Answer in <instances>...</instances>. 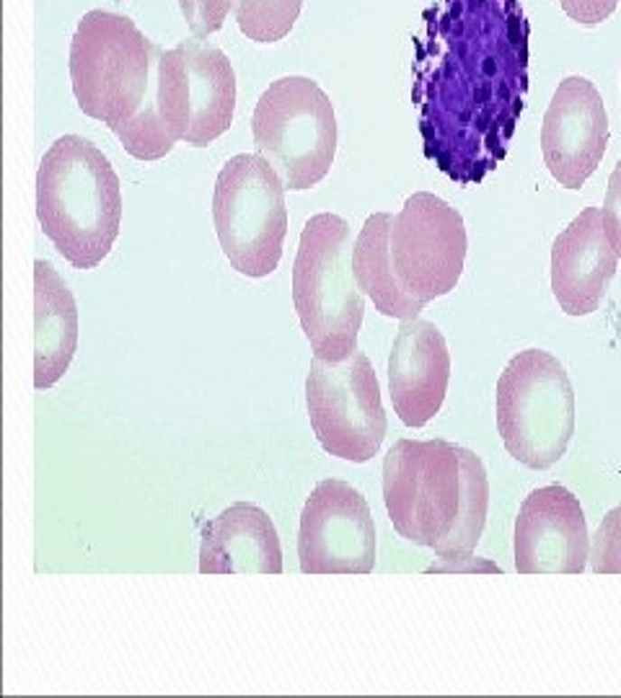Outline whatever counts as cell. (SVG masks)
Segmentation results:
<instances>
[{"instance_id": "16", "label": "cell", "mask_w": 621, "mask_h": 698, "mask_svg": "<svg viewBox=\"0 0 621 698\" xmlns=\"http://www.w3.org/2000/svg\"><path fill=\"white\" fill-rule=\"evenodd\" d=\"M619 267L603 213L585 207L551 246V290L567 316H590L598 310L608 282Z\"/></svg>"}, {"instance_id": "4", "label": "cell", "mask_w": 621, "mask_h": 698, "mask_svg": "<svg viewBox=\"0 0 621 698\" xmlns=\"http://www.w3.org/2000/svg\"><path fill=\"white\" fill-rule=\"evenodd\" d=\"M37 217L76 270H94L112 252L122 223L119 176L91 140L65 135L42 155Z\"/></svg>"}, {"instance_id": "18", "label": "cell", "mask_w": 621, "mask_h": 698, "mask_svg": "<svg viewBox=\"0 0 621 698\" xmlns=\"http://www.w3.org/2000/svg\"><path fill=\"white\" fill-rule=\"evenodd\" d=\"M78 347L73 292L50 262H34V388H52L68 372Z\"/></svg>"}, {"instance_id": "17", "label": "cell", "mask_w": 621, "mask_h": 698, "mask_svg": "<svg viewBox=\"0 0 621 698\" xmlns=\"http://www.w3.org/2000/svg\"><path fill=\"white\" fill-rule=\"evenodd\" d=\"M202 574H280L283 548L270 515L249 502H236L202 528Z\"/></svg>"}, {"instance_id": "9", "label": "cell", "mask_w": 621, "mask_h": 698, "mask_svg": "<svg viewBox=\"0 0 621 698\" xmlns=\"http://www.w3.org/2000/svg\"><path fill=\"white\" fill-rule=\"evenodd\" d=\"M155 109L174 142L205 148L228 133L236 112L231 60L202 39H187L161 52Z\"/></svg>"}, {"instance_id": "2", "label": "cell", "mask_w": 621, "mask_h": 698, "mask_svg": "<svg viewBox=\"0 0 621 698\" xmlns=\"http://www.w3.org/2000/svg\"><path fill=\"white\" fill-rule=\"evenodd\" d=\"M384 502L402 538L440 559L468 556L487 523L485 464L446 440H399L384 461Z\"/></svg>"}, {"instance_id": "7", "label": "cell", "mask_w": 621, "mask_h": 698, "mask_svg": "<svg viewBox=\"0 0 621 698\" xmlns=\"http://www.w3.org/2000/svg\"><path fill=\"white\" fill-rule=\"evenodd\" d=\"M252 133L256 153L280 174L285 189H310L329 174L337 116L316 80L288 76L270 83L256 101Z\"/></svg>"}, {"instance_id": "20", "label": "cell", "mask_w": 621, "mask_h": 698, "mask_svg": "<svg viewBox=\"0 0 621 698\" xmlns=\"http://www.w3.org/2000/svg\"><path fill=\"white\" fill-rule=\"evenodd\" d=\"M303 0H236L233 14L244 37L272 44L291 34Z\"/></svg>"}, {"instance_id": "10", "label": "cell", "mask_w": 621, "mask_h": 698, "mask_svg": "<svg viewBox=\"0 0 621 698\" xmlns=\"http://www.w3.org/2000/svg\"><path fill=\"white\" fill-rule=\"evenodd\" d=\"M306 407L321 447L342 461L366 464L386 437V411L375 370L363 352L345 360L313 354L306 378Z\"/></svg>"}, {"instance_id": "24", "label": "cell", "mask_w": 621, "mask_h": 698, "mask_svg": "<svg viewBox=\"0 0 621 698\" xmlns=\"http://www.w3.org/2000/svg\"><path fill=\"white\" fill-rule=\"evenodd\" d=\"M562 11L582 26H598L619 5V0H560Z\"/></svg>"}, {"instance_id": "21", "label": "cell", "mask_w": 621, "mask_h": 698, "mask_svg": "<svg viewBox=\"0 0 621 698\" xmlns=\"http://www.w3.org/2000/svg\"><path fill=\"white\" fill-rule=\"evenodd\" d=\"M590 569L596 574H621V504L603 518L593 536Z\"/></svg>"}, {"instance_id": "13", "label": "cell", "mask_w": 621, "mask_h": 698, "mask_svg": "<svg viewBox=\"0 0 621 698\" xmlns=\"http://www.w3.org/2000/svg\"><path fill=\"white\" fill-rule=\"evenodd\" d=\"M608 148V115L598 88L580 76L564 78L546 109L542 153L551 176L580 189L596 174Z\"/></svg>"}, {"instance_id": "3", "label": "cell", "mask_w": 621, "mask_h": 698, "mask_svg": "<svg viewBox=\"0 0 621 698\" xmlns=\"http://www.w3.org/2000/svg\"><path fill=\"white\" fill-rule=\"evenodd\" d=\"M161 50L133 21L109 11H88L70 41V80L80 112L104 122L137 161L171 153L155 109Z\"/></svg>"}, {"instance_id": "19", "label": "cell", "mask_w": 621, "mask_h": 698, "mask_svg": "<svg viewBox=\"0 0 621 698\" xmlns=\"http://www.w3.org/2000/svg\"><path fill=\"white\" fill-rule=\"evenodd\" d=\"M391 223H394L391 213L370 215L355 238L352 267H355L360 290L373 300L378 313H384L388 318L407 321V318H417L425 306L417 303L414 298H409L396 282L394 264H391V249H388Z\"/></svg>"}, {"instance_id": "23", "label": "cell", "mask_w": 621, "mask_h": 698, "mask_svg": "<svg viewBox=\"0 0 621 698\" xmlns=\"http://www.w3.org/2000/svg\"><path fill=\"white\" fill-rule=\"evenodd\" d=\"M603 225H606V233L614 243V249L619 252L621 256V161L616 163V169L611 171V179H608V192H606V199H603Z\"/></svg>"}, {"instance_id": "15", "label": "cell", "mask_w": 621, "mask_h": 698, "mask_svg": "<svg viewBox=\"0 0 621 698\" xmlns=\"http://www.w3.org/2000/svg\"><path fill=\"white\" fill-rule=\"evenodd\" d=\"M450 381V354L443 331L422 318H407L388 354L394 411L407 427H425L443 407Z\"/></svg>"}, {"instance_id": "12", "label": "cell", "mask_w": 621, "mask_h": 698, "mask_svg": "<svg viewBox=\"0 0 621 698\" xmlns=\"http://www.w3.org/2000/svg\"><path fill=\"white\" fill-rule=\"evenodd\" d=\"M298 559L303 574H368L375 566V525L366 497L324 479L301 512Z\"/></svg>"}, {"instance_id": "5", "label": "cell", "mask_w": 621, "mask_h": 698, "mask_svg": "<svg viewBox=\"0 0 621 698\" xmlns=\"http://www.w3.org/2000/svg\"><path fill=\"white\" fill-rule=\"evenodd\" d=\"M352 252V233L339 215L319 213L303 225L292 267V303L321 360L337 363L357 349L366 292L357 285Z\"/></svg>"}, {"instance_id": "8", "label": "cell", "mask_w": 621, "mask_h": 698, "mask_svg": "<svg viewBox=\"0 0 621 698\" xmlns=\"http://www.w3.org/2000/svg\"><path fill=\"white\" fill-rule=\"evenodd\" d=\"M213 220L233 270L246 277H270L277 270L288 235L285 184L262 155L238 153L220 169Z\"/></svg>"}, {"instance_id": "22", "label": "cell", "mask_w": 621, "mask_h": 698, "mask_svg": "<svg viewBox=\"0 0 621 698\" xmlns=\"http://www.w3.org/2000/svg\"><path fill=\"white\" fill-rule=\"evenodd\" d=\"M236 5V0H179L181 16L192 29L194 39H208L215 34Z\"/></svg>"}, {"instance_id": "6", "label": "cell", "mask_w": 621, "mask_h": 698, "mask_svg": "<svg viewBox=\"0 0 621 698\" xmlns=\"http://www.w3.org/2000/svg\"><path fill=\"white\" fill-rule=\"evenodd\" d=\"M497 432L507 453L528 468L554 465L575 432V390L562 363L543 352H518L497 381Z\"/></svg>"}, {"instance_id": "14", "label": "cell", "mask_w": 621, "mask_h": 698, "mask_svg": "<svg viewBox=\"0 0 621 698\" xmlns=\"http://www.w3.org/2000/svg\"><path fill=\"white\" fill-rule=\"evenodd\" d=\"M590 536L580 500L560 484L531 491L515 520V569L521 574H580Z\"/></svg>"}, {"instance_id": "11", "label": "cell", "mask_w": 621, "mask_h": 698, "mask_svg": "<svg viewBox=\"0 0 621 698\" xmlns=\"http://www.w3.org/2000/svg\"><path fill=\"white\" fill-rule=\"evenodd\" d=\"M466 225L461 213L430 192L407 197L391 223V264L399 288L427 306L456 290L466 262Z\"/></svg>"}, {"instance_id": "1", "label": "cell", "mask_w": 621, "mask_h": 698, "mask_svg": "<svg viewBox=\"0 0 621 698\" xmlns=\"http://www.w3.org/2000/svg\"><path fill=\"white\" fill-rule=\"evenodd\" d=\"M414 39L412 101L427 161L461 187L507 155L528 94L531 23L521 0H432Z\"/></svg>"}]
</instances>
